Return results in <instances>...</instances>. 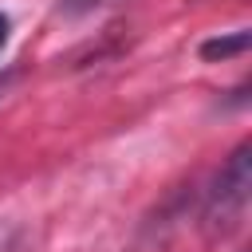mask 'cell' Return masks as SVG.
Segmentation results:
<instances>
[{
    "label": "cell",
    "instance_id": "3957f363",
    "mask_svg": "<svg viewBox=\"0 0 252 252\" xmlns=\"http://www.w3.org/2000/svg\"><path fill=\"white\" fill-rule=\"evenodd\" d=\"M8 28H12V24H8V16L0 12V51H4V43H8Z\"/></svg>",
    "mask_w": 252,
    "mask_h": 252
},
{
    "label": "cell",
    "instance_id": "6da1fadb",
    "mask_svg": "<svg viewBox=\"0 0 252 252\" xmlns=\"http://www.w3.org/2000/svg\"><path fill=\"white\" fill-rule=\"evenodd\" d=\"M248 185H252V173H248V146H240L232 158H228V165L220 169V181H217V193H213V217H220V220H232L240 209H244V201H248Z\"/></svg>",
    "mask_w": 252,
    "mask_h": 252
},
{
    "label": "cell",
    "instance_id": "7a4b0ae2",
    "mask_svg": "<svg viewBox=\"0 0 252 252\" xmlns=\"http://www.w3.org/2000/svg\"><path fill=\"white\" fill-rule=\"evenodd\" d=\"M248 47V32H236V35H228V39H209V43H201V55L205 59H224V55H236V51H244Z\"/></svg>",
    "mask_w": 252,
    "mask_h": 252
}]
</instances>
